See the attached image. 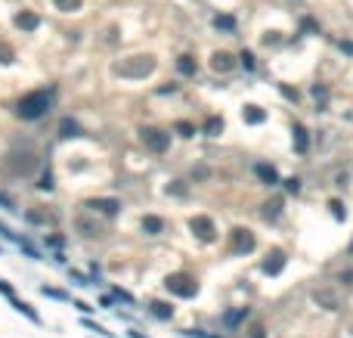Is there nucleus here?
<instances>
[{
    "instance_id": "obj_12",
    "label": "nucleus",
    "mask_w": 353,
    "mask_h": 338,
    "mask_svg": "<svg viewBox=\"0 0 353 338\" xmlns=\"http://www.w3.org/2000/svg\"><path fill=\"white\" fill-rule=\"evenodd\" d=\"M254 174H257V177H261L266 186L279 183V174H276V168H273V165H264V161H261V165H254Z\"/></svg>"
},
{
    "instance_id": "obj_37",
    "label": "nucleus",
    "mask_w": 353,
    "mask_h": 338,
    "mask_svg": "<svg viewBox=\"0 0 353 338\" xmlns=\"http://www.w3.org/2000/svg\"><path fill=\"white\" fill-rule=\"evenodd\" d=\"M72 307H78V310H81V313H90V310H93V307H90V304H84V301H72Z\"/></svg>"
},
{
    "instance_id": "obj_18",
    "label": "nucleus",
    "mask_w": 353,
    "mask_h": 338,
    "mask_svg": "<svg viewBox=\"0 0 353 338\" xmlns=\"http://www.w3.org/2000/svg\"><path fill=\"white\" fill-rule=\"evenodd\" d=\"M242 118L248 121V124H261V121L266 118V112H264V109H257V106H245V112H242Z\"/></svg>"
},
{
    "instance_id": "obj_6",
    "label": "nucleus",
    "mask_w": 353,
    "mask_h": 338,
    "mask_svg": "<svg viewBox=\"0 0 353 338\" xmlns=\"http://www.w3.org/2000/svg\"><path fill=\"white\" fill-rule=\"evenodd\" d=\"M189 230H192L202 242H214V239H217V227H214V220L205 217V214H195V217L189 220Z\"/></svg>"
},
{
    "instance_id": "obj_14",
    "label": "nucleus",
    "mask_w": 353,
    "mask_h": 338,
    "mask_svg": "<svg viewBox=\"0 0 353 338\" xmlns=\"http://www.w3.org/2000/svg\"><path fill=\"white\" fill-rule=\"evenodd\" d=\"M282 208H285V202H282V195H276V199H269V202L264 205V211H261V214H264L266 220H276V217L282 214Z\"/></svg>"
},
{
    "instance_id": "obj_34",
    "label": "nucleus",
    "mask_w": 353,
    "mask_h": 338,
    "mask_svg": "<svg viewBox=\"0 0 353 338\" xmlns=\"http://www.w3.org/2000/svg\"><path fill=\"white\" fill-rule=\"evenodd\" d=\"M0 292H3V295H6L9 301L16 298V292H13V286H9V283H3V279H0Z\"/></svg>"
},
{
    "instance_id": "obj_23",
    "label": "nucleus",
    "mask_w": 353,
    "mask_h": 338,
    "mask_svg": "<svg viewBox=\"0 0 353 338\" xmlns=\"http://www.w3.org/2000/svg\"><path fill=\"white\" fill-rule=\"evenodd\" d=\"M245 317H248V310H245V307H242V310H229L226 317H223V323H226V326H239Z\"/></svg>"
},
{
    "instance_id": "obj_31",
    "label": "nucleus",
    "mask_w": 353,
    "mask_h": 338,
    "mask_svg": "<svg viewBox=\"0 0 353 338\" xmlns=\"http://www.w3.org/2000/svg\"><path fill=\"white\" fill-rule=\"evenodd\" d=\"M38 186H41V190H53V174L46 171L44 177H41V183H38Z\"/></svg>"
},
{
    "instance_id": "obj_26",
    "label": "nucleus",
    "mask_w": 353,
    "mask_h": 338,
    "mask_svg": "<svg viewBox=\"0 0 353 338\" xmlns=\"http://www.w3.org/2000/svg\"><path fill=\"white\" fill-rule=\"evenodd\" d=\"M84 326H87V329H93V332H96V335H102V338H115L109 329H105V326H99V323H93V320H84Z\"/></svg>"
},
{
    "instance_id": "obj_8",
    "label": "nucleus",
    "mask_w": 353,
    "mask_h": 338,
    "mask_svg": "<svg viewBox=\"0 0 353 338\" xmlns=\"http://www.w3.org/2000/svg\"><path fill=\"white\" fill-rule=\"evenodd\" d=\"M87 208L90 211H99V214H118L121 211V202L118 199H90Z\"/></svg>"
},
{
    "instance_id": "obj_22",
    "label": "nucleus",
    "mask_w": 353,
    "mask_h": 338,
    "mask_svg": "<svg viewBox=\"0 0 353 338\" xmlns=\"http://www.w3.org/2000/svg\"><path fill=\"white\" fill-rule=\"evenodd\" d=\"M220 131H223V121L217 118V115L205 121V134H208V137H220Z\"/></svg>"
},
{
    "instance_id": "obj_20",
    "label": "nucleus",
    "mask_w": 353,
    "mask_h": 338,
    "mask_svg": "<svg viewBox=\"0 0 353 338\" xmlns=\"http://www.w3.org/2000/svg\"><path fill=\"white\" fill-rule=\"evenodd\" d=\"M59 134H62V137H81V124L72 121V118H62V124H59Z\"/></svg>"
},
{
    "instance_id": "obj_1",
    "label": "nucleus",
    "mask_w": 353,
    "mask_h": 338,
    "mask_svg": "<svg viewBox=\"0 0 353 338\" xmlns=\"http://www.w3.org/2000/svg\"><path fill=\"white\" fill-rule=\"evenodd\" d=\"M46 112H50V93L46 90H31L16 102V115L25 118V121H38Z\"/></svg>"
},
{
    "instance_id": "obj_36",
    "label": "nucleus",
    "mask_w": 353,
    "mask_h": 338,
    "mask_svg": "<svg viewBox=\"0 0 353 338\" xmlns=\"http://www.w3.org/2000/svg\"><path fill=\"white\" fill-rule=\"evenodd\" d=\"M72 279H75V283H78V286H93V283H87V276H81L78 270H72Z\"/></svg>"
},
{
    "instance_id": "obj_33",
    "label": "nucleus",
    "mask_w": 353,
    "mask_h": 338,
    "mask_svg": "<svg viewBox=\"0 0 353 338\" xmlns=\"http://www.w3.org/2000/svg\"><path fill=\"white\" fill-rule=\"evenodd\" d=\"M217 28H235V22L229 16H217Z\"/></svg>"
},
{
    "instance_id": "obj_32",
    "label": "nucleus",
    "mask_w": 353,
    "mask_h": 338,
    "mask_svg": "<svg viewBox=\"0 0 353 338\" xmlns=\"http://www.w3.org/2000/svg\"><path fill=\"white\" fill-rule=\"evenodd\" d=\"M115 298L124 301V304H133V295H131V292H121V289H115Z\"/></svg>"
},
{
    "instance_id": "obj_13",
    "label": "nucleus",
    "mask_w": 353,
    "mask_h": 338,
    "mask_svg": "<svg viewBox=\"0 0 353 338\" xmlns=\"http://www.w3.org/2000/svg\"><path fill=\"white\" fill-rule=\"evenodd\" d=\"M31 168H34V155H31V152L13 155V171H16V174H28Z\"/></svg>"
},
{
    "instance_id": "obj_19",
    "label": "nucleus",
    "mask_w": 353,
    "mask_h": 338,
    "mask_svg": "<svg viewBox=\"0 0 353 338\" xmlns=\"http://www.w3.org/2000/svg\"><path fill=\"white\" fill-rule=\"evenodd\" d=\"M53 6L59 13H78V9L84 6V0H53Z\"/></svg>"
},
{
    "instance_id": "obj_21",
    "label": "nucleus",
    "mask_w": 353,
    "mask_h": 338,
    "mask_svg": "<svg viewBox=\"0 0 353 338\" xmlns=\"http://www.w3.org/2000/svg\"><path fill=\"white\" fill-rule=\"evenodd\" d=\"M13 307H16L19 313H25V317H28L31 323H41V317H38V313L31 310V304H25V301H19V298H13Z\"/></svg>"
},
{
    "instance_id": "obj_30",
    "label": "nucleus",
    "mask_w": 353,
    "mask_h": 338,
    "mask_svg": "<svg viewBox=\"0 0 353 338\" xmlns=\"http://www.w3.org/2000/svg\"><path fill=\"white\" fill-rule=\"evenodd\" d=\"M0 62H13V50L6 44H0Z\"/></svg>"
},
{
    "instance_id": "obj_2",
    "label": "nucleus",
    "mask_w": 353,
    "mask_h": 338,
    "mask_svg": "<svg viewBox=\"0 0 353 338\" xmlns=\"http://www.w3.org/2000/svg\"><path fill=\"white\" fill-rule=\"evenodd\" d=\"M152 68H155L152 56H131V59H124L118 65V75L121 78H146V75H152Z\"/></svg>"
},
{
    "instance_id": "obj_9",
    "label": "nucleus",
    "mask_w": 353,
    "mask_h": 338,
    "mask_svg": "<svg viewBox=\"0 0 353 338\" xmlns=\"http://www.w3.org/2000/svg\"><path fill=\"white\" fill-rule=\"evenodd\" d=\"M313 298H316V304H322L325 310H338V304H341L338 295H335V292H328V289H316Z\"/></svg>"
},
{
    "instance_id": "obj_24",
    "label": "nucleus",
    "mask_w": 353,
    "mask_h": 338,
    "mask_svg": "<svg viewBox=\"0 0 353 338\" xmlns=\"http://www.w3.org/2000/svg\"><path fill=\"white\" fill-rule=\"evenodd\" d=\"M176 68H180L183 75H195V59H192V56H180V62H176Z\"/></svg>"
},
{
    "instance_id": "obj_10",
    "label": "nucleus",
    "mask_w": 353,
    "mask_h": 338,
    "mask_svg": "<svg viewBox=\"0 0 353 338\" xmlns=\"http://www.w3.org/2000/svg\"><path fill=\"white\" fill-rule=\"evenodd\" d=\"M38 25H41V19L34 16V13H28V9L16 13V28H22V31H34Z\"/></svg>"
},
{
    "instance_id": "obj_11",
    "label": "nucleus",
    "mask_w": 353,
    "mask_h": 338,
    "mask_svg": "<svg viewBox=\"0 0 353 338\" xmlns=\"http://www.w3.org/2000/svg\"><path fill=\"white\" fill-rule=\"evenodd\" d=\"M307 149H310V134L304 131L301 124H294V152H298V155H304Z\"/></svg>"
},
{
    "instance_id": "obj_17",
    "label": "nucleus",
    "mask_w": 353,
    "mask_h": 338,
    "mask_svg": "<svg viewBox=\"0 0 353 338\" xmlns=\"http://www.w3.org/2000/svg\"><path fill=\"white\" fill-rule=\"evenodd\" d=\"M143 230L149 233V236H158V233L164 230V220L155 217V214H149V217H143Z\"/></svg>"
},
{
    "instance_id": "obj_4",
    "label": "nucleus",
    "mask_w": 353,
    "mask_h": 338,
    "mask_svg": "<svg viewBox=\"0 0 353 338\" xmlns=\"http://www.w3.org/2000/svg\"><path fill=\"white\" fill-rule=\"evenodd\" d=\"M254 245H257V239H254L251 230L235 227V230L229 233V251H232V254H251Z\"/></svg>"
},
{
    "instance_id": "obj_39",
    "label": "nucleus",
    "mask_w": 353,
    "mask_h": 338,
    "mask_svg": "<svg viewBox=\"0 0 353 338\" xmlns=\"http://www.w3.org/2000/svg\"><path fill=\"white\" fill-rule=\"evenodd\" d=\"M251 338H266V335H264L261 326H254V329H251Z\"/></svg>"
},
{
    "instance_id": "obj_35",
    "label": "nucleus",
    "mask_w": 353,
    "mask_h": 338,
    "mask_svg": "<svg viewBox=\"0 0 353 338\" xmlns=\"http://www.w3.org/2000/svg\"><path fill=\"white\" fill-rule=\"evenodd\" d=\"M285 186H288V193H298V190H301V180L291 177V180H285Z\"/></svg>"
},
{
    "instance_id": "obj_38",
    "label": "nucleus",
    "mask_w": 353,
    "mask_h": 338,
    "mask_svg": "<svg viewBox=\"0 0 353 338\" xmlns=\"http://www.w3.org/2000/svg\"><path fill=\"white\" fill-rule=\"evenodd\" d=\"M242 62H245V68H254V56L251 53H242Z\"/></svg>"
},
{
    "instance_id": "obj_29",
    "label": "nucleus",
    "mask_w": 353,
    "mask_h": 338,
    "mask_svg": "<svg viewBox=\"0 0 353 338\" xmlns=\"http://www.w3.org/2000/svg\"><path fill=\"white\" fill-rule=\"evenodd\" d=\"M25 220H28V224H46V214H41V211H25Z\"/></svg>"
},
{
    "instance_id": "obj_15",
    "label": "nucleus",
    "mask_w": 353,
    "mask_h": 338,
    "mask_svg": "<svg viewBox=\"0 0 353 338\" xmlns=\"http://www.w3.org/2000/svg\"><path fill=\"white\" fill-rule=\"evenodd\" d=\"M235 62H232V56L229 53H214V59H211V68L214 72H229Z\"/></svg>"
},
{
    "instance_id": "obj_7",
    "label": "nucleus",
    "mask_w": 353,
    "mask_h": 338,
    "mask_svg": "<svg viewBox=\"0 0 353 338\" xmlns=\"http://www.w3.org/2000/svg\"><path fill=\"white\" fill-rule=\"evenodd\" d=\"M261 270L266 273V276H279L282 270H285V251H279V248H273L264 258V264H261Z\"/></svg>"
},
{
    "instance_id": "obj_40",
    "label": "nucleus",
    "mask_w": 353,
    "mask_h": 338,
    "mask_svg": "<svg viewBox=\"0 0 353 338\" xmlns=\"http://www.w3.org/2000/svg\"><path fill=\"white\" fill-rule=\"evenodd\" d=\"M131 338H146V335L143 332H131Z\"/></svg>"
},
{
    "instance_id": "obj_28",
    "label": "nucleus",
    "mask_w": 353,
    "mask_h": 338,
    "mask_svg": "<svg viewBox=\"0 0 353 338\" xmlns=\"http://www.w3.org/2000/svg\"><path fill=\"white\" fill-rule=\"evenodd\" d=\"M176 134H180V137H192L195 127H192L189 121H176Z\"/></svg>"
},
{
    "instance_id": "obj_27",
    "label": "nucleus",
    "mask_w": 353,
    "mask_h": 338,
    "mask_svg": "<svg viewBox=\"0 0 353 338\" xmlns=\"http://www.w3.org/2000/svg\"><path fill=\"white\" fill-rule=\"evenodd\" d=\"M328 208H332V214H335V220H344V217H347V211H344V205H341L338 199H332V202H328Z\"/></svg>"
},
{
    "instance_id": "obj_16",
    "label": "nucleus",
    "mask_w": 353,
    "mask_h": 338,
    "mask_svg": "<svg viewBox=\"0 0 353 338\" xmlns=\"http://www.w3.org/2000/svg\"><path fill=\"white\" fill-rule=\"evenodd\" d=\"M149 310L155 313L158 320H171V317H174V307L168 304V301H152V304H149Z\"/></svg>"
},
{
    "instance_id": "obj_25",
    "label": "nucleus",
    "mask_w": 353,
    "mask_h": 338,
    "mask_svg": "<svg viewBox=\"0 0 353 338\" xmlns=\"http://www.w3.org/2000/svg\"><path fill=\"white\" fill-rule=\"evenodd\" d=\"M41 292H44L46 298H56V301H72V295L59 292V289H50V286H41Z\"/></svg>"
},
{
    "instance_id": "obj_3",
    "label": "nucleus",
    "mask_w": 353,
    "mask_h": 338,
    "mask_svg": "<svg viewBox=\"0 0 353 338\" xmlns=\"http://www.w3.org/2000/svg\"><path fill=\"white\" fill-rule=\"evenodd\" d=\"M164 286H168V292L176 295V298H195L198 295V283L189 273H174V276H168Z\"/></svg>"
},
{
    "instance_id": "obj_5",
    "label": "nucleus",
    "mask_w": 353,
    "mask_h": 338,
    "mask_svg": "<svg viewBox=\"0 0 353 338\" xmlns=\"http://www.w3.org/2000/svg\"><path fill=\"white\" fill-rule=\"evenodd\" d=\"M139 140L146 143V149H152V152H168V146H171V134H164L158 131V127H143L139 131Z\"/></svg>"
}]
</instances>
